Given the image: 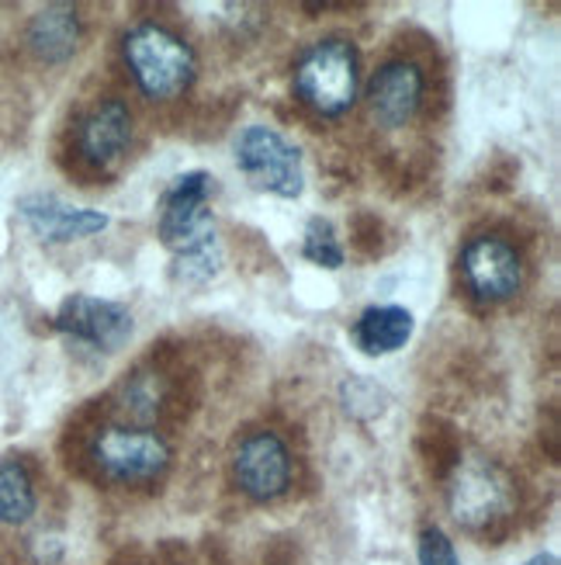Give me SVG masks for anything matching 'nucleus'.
<instances>
[{"mask_svg": "<svg viewBox=\"0 0 561 565\" xmlns=\"http://www.w3.org/2000/svg\"><path fill=\"white\" fill-rule=\"evenodd\" d=\"M212 174L187 170L170 181L160 199V243L174 254V275L184 285H208L223 271V247H218L215 218L208 209Z\"/></svg>", "mask_w": 561, "mask_h": 565, "instance_id": "obj_1", "label": "nucleus"}, {"mask_svg": "<svg viewBox=\"0 0 561 565\" xmlns=\"http://www.w3.org/2000/svg\"><path fill=\"white\" fill-rule=\"evenodd\" d=\"M121 56L132 73L136 87L150 102H174L184 90H191L198 77V60L194 49L157 21H142L121 39Z\"/></svg>", "mask_w": 561, "mask_h": 565, "instance_id": "obj_2", "label": "nucleus"}, {"mask_svg": "<svg viewBox=\"0 0 561 565\" xmlns=\"http://www.w3.org/2000/svg\"><path fill=\"white\" fill-rule=\"evenodd\" d=\"M447 510L472 534H493L509 524L517 510V486L499 461L468 455L447 472Z\"/></svg>", "mask_w": 561, "mask_h": 565, "instance_id": "obj_3", "label": "nucleus"}, {"mask_svg": "<svg viewBox=\"0 0 561 565\" xmlns=\"http://www.w3.org/2000/svg\"><path fill=\"white\" fill-rule=\"evenodd\" d=\"M299 102L320 118L347 115L360 97V56L350 39H320L312 42L291 73Z\"/></svg>", "mask_w": 561, "mask_h": 565, "instance_id": "obj_4", "label": "nucleus"}, {"mask_svg": "<svg viewBox=\"0 0 561 565\" xmlns=\"http://www.w3.org/2000/svg\"><path fill=\"white\" fill-rule=\"evenodd\" d=\"M166 437L150 427H126L108 424L90 440V461L115 486H150L166 476L170 469Z\"/></svg>", "mask_w": 561, "mask_h": 565, "instance_id": "obj_5", "label": "nucleus"}, {"mask_svg": "<svg viewBox=\"0 0 561 565\" xmlns=\"http://www.w3.org/2000/svg\"><path fill=\"white\" fill-rule=\"evenodd\" d=\"M236 167L247 174V181L278 199H299L305 191V167L302 150L288 136L271 126H247L236 142Z\"/></svg>", "mask_w": 561, "mask_h": 565, "instance_id": "obj_6", "label": "nucleus"}, {"mask_svg": "<svg viewBox=\"0 0 561 565\" xmlns=\"http://www.w3.org/2000/svg\"><path fill=\"white\" fill-rule=\"evenodd\" d=\"M291 476H295V461H291V451L281 434L253 430L239 440L233 455V479L242 497L257 503L281 500L291 489Z\"/></svg>", "mask_w": 561, "mask_h": 565, "instance_id": "obj_7", "label": "nucleus"}, {"mask_svg": "<svg viewBox=\"0 0 561 565\" xmlns=\"http://www.w3.org/2000/svg\"><path fill=\"white\" fill-rule=\"evenodd\" d=\"M461 275L478 302H509L524 288V257L509 239L482 233L461 250Z\"/></svg>", "mask_w": 561, "mask_h": 565, "instance_id": "obj_8", "label": "nucleus"}, {"mask_svg": "<svg viewBox=\"0 0 561 565\" xmlns=\"http://www.w3.org/2000/svg\"><path fill=\"white\" fill-rule=\"evenodd\" d=\"M53 323L66 340L105 354L126 348L136 330V319L126 306L111 299H97V295H69L56 309Z\"/></svg>", "mask_w": 561, "mask_h": 565, "instance_id": "obj_9", "label": "nucleus"}, {"mask_svg": "<svg viewBox=\"0 0 561 565\" xmlns=\"http://www.w3.org/2000/svg\"><path fill=\"white\" fill-rule=\"evenodd\" d=\"M423 94H427V77L420 63L412 60H388L381 63L371 81H368V108L371 118L385 129H402L423 108Z\"/></svg>", "mask_w": 561, "mask_h": 565, "instance_id": "obj_10", "label": "nucleus"}, {"mask_svg": "<svg viewBox=\"0 0 561 565\" xmlns=\"http://www.w3.org/2000/svg\"><path fill=\"white\" fill-rule=\"evenodd\" d=\"M132 146V111L121 97L97 102L77 126V153L94 170H115Z\"/></svg>", "mask_w": 561, "mask_h": 565, "instance_id": "obj_11", "label": "nucleus"}, {"mask_svg": "<svg viewBox=\"0 0 561 565\" xmlns=\"http://www.w3.org/2000/svg\"><path fill=\"white\" fill-rule=\"evenodd\" d=\"M18 212L24 223H29V230L45 243H73V239H84V236L108 230L105 212L69 205V202L56 199V194H24L18 202Z\"/></svg>", "mask_w": 561, "mask_h": 565, "instance_id": "obj_12", "label": "nucleus"}, {"mask_svg": "<svg viewBox=\"0 0 561 565\" xmlns=\"http://www.w3.org/2000/svg\"><path fill=\"white\" fill-rule=\"evenodd\" d=\"M80 35H84V24L73 4H48L35 11L29 21V32H24L29 49L48 66H60L77 53Z\"/></svg>", "mask_w": 561, "mask_h": 565, "instance_id": "obj_13", "label": "nucleus"}, {"mask_svg": "<svg viewBox=\"0 0 561 565\" xmlns=\"http://www.w3.org/2000/svg\"><path fill=\"white\" fill-rule=\"evenodd\" d=\"M412 330H417V319H412L406 306H371L357 316L350 337L360 354L385 358V354L402 351L412 340Z\"/></svg>", "mask_w": 561, "mask_h": 565, "instance_id": "obj_14", "label": "nucleus"}, {"mask_svg": "<svg viewBox=\"0 0 561 565\" xmlns=\"http://www.w3.org/2000/svg\"><path fill=\"white\" fill-rule=\"evenodd\" d=\"M35 510H39V493L29 465L18 458H4L0 461V524L4 527L29 524Z\"/></svg>", "mask_w": 561, "mask_h": 565, "instance_id": "obj_15", "label": "nucleus"}, {"mask_svg": "<svg viewBox=\"0 0 561 565\" xmlns=\"http://www.w3.org/2000/svg\"><path fill=\"white\" fill-rule=\"evenodd\" d=\"M166 406V382L160 372H136L121 388V413L132 416L139 427L153 424Z\"/></svg>", "mask_w": 561, "mask_h": 565, "instance_id": "obj_16", "label": "nucleus"}, {"mask_svg": "<svg viewBox=\"0 0 561 565\" xmlns=\"http://www.w3.org/2000/svg\"><path fill=\"white\" fill-rule=\"evenodd\" d=\"M302 257L315 267H326V271H339V267H344V247H339L330 218H312L305 226Z\"/></svg>", "mask_w": 561, "mask_h": 565, "instance_id": "obj_17", "label": "nucleus"}, {"mask_svg": "<svg viewBox=\"0 0 561 565\" xmlns=\"http://www.w3.org/2000/svg\"><path fill=\"white\" fill-rule=\"evenodd\" d=\"M417 555H420V565H461L457 552H454V542L447 537V531L436 527V524H427L420 531Z\"/></svg>", "mask_w": 561, "mask_h": 565, "instance_id": "obj_18", "label": "nucleus"}, {"mask_svg": "<svg viewBox=\"0 0 561 565\" xmlns=\"http://www.w3.org/2000/svg\"><path fill=\"white\" fill-rule=\"evenodd\" d=\"M524 565H558V558H554V555H533V558H527Z\"/></svg>", "mask_w": 561, "mask_h": 565, "instance_id": "obj_19", "label": "nucleus"}]
</instances>
